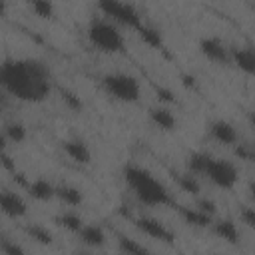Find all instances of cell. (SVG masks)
I'll return each mask as SVG.
<instances>
[{
    "label": "cell",
    "mask_w": 255,
    "mask_h": 255,
    "mask_svg": "<svg viewBox=\"0 0 255 255\" xmlns=\"http://www.w3.org/2000/svg\"><path fill=\"white\" fill-rule=\"evenodd\" d=\"M0 251H2V253H8V255H20V253H24L26 249H24L20 243H16L14 239H8V237H2V235H0Z\"/></svg>",
    "instance_id": "obj_27"
},
{
    "label": "cell",
    "mask_w": 255,
    "mask_h": 255,
    "mask_svg": "<svg viewBox=\"0 0 255 255\" xmlns=\"http://www.w3.org/2000/svg\"><path fill=\"white\" fill-rule=\"evenodd\" d=\"M195 207L201 209V211H205V213L211 215V217H215V213H217V205H215V201L209 199V197H199V199L195 201Z\"/></svg>",
    "instance_id": "obj_30"
},
{
    "label": "cell",
    "mask_w": 255,
    "mask_h": 255,
    "mask_svg": "<svg viewBox=\"0 0 255 255\" xmlns=\"http://www.w3.org/2000/svg\"><path fill=\"white\" fill-rule=\"evenodd\" d=\"M56 197L66 205V207H80L84 203V193L80 187L64 183V185H56Z\"/></svg>",
    "instance_id": "obj_18"
},
{
    "label": "cell",
    "mask_w": 255,
    "mask_h": 255,
    "mask_svg": "<svg viewBox=\"0 0 255 255\" xmlns=\"http://www.w3.org/2000/svg\"><path fill=\"white\" fill-rule=\"evenodd\" d=\"M207 133H209V137H211L215 143H219V145H223V147H233V145L239 141V131H237V128H235L229 120H223V118L213 120V122L209 124V128H207Z\"/></svg>",
    "instance_id": "obj_9"
},
{
    "label": "cell",
    "mask_w": 255,
    "mask_h": 255,
    "mask_svg": "<svg viewBox=\"0 0 255 255\" xmlns=\"http://www.w3.org/2000/svg\"><path fill=\"white\" fill-rule=\"evenodd\" d=\"M24 231H26V235H28L34 243H38V245H52V243H54V235H52V231H50L48 227L40 225V223L26 225Z\"/></svg>",
    "instance_id": "obj_21"
},
{
    "label": "cell",
    "mask_w": 255,
    "mask_h": 255,
    "mask_svg": "<svg viewBox=\"0 0 255 255\" xmlns=\"http://www.w3.org/2000/svg\"><path fill=\"white\" fill-rule=\"evenodd\" d=\"M106 96L120 104H137L141 100V84L135 76L126 72H110L100 80Z\"/></svg>",
    "instance_id": "obj_4"
},
{
    "label": "cell",
    "mask_w": 255,
    "mask_h": 255,
    "mask_svg": "<svg viewBox=\"0 0 255 255\" xmlns=\"http://www.w3.org/2000/svg\"><path fill=\"white\" fill-rule=\"evenodd\" d=\"M26 189H28V195L32 199H36V201H52V199H56V185L46 177L32 179L26 185Z\"/></svg>",
    "instance_id": "obj_17"
},
{
    "label": "cell",
    "mask_w": 255,
    "mask_h": 255,
    "mask_svg": "<svg viewBox=\"0 0 255 255\" xmlns=\"http://www.w3.org/2000/svg\"><path fill=\"white\" fill-rule=\"evenodd\" d=\"M122 177L131 191V195L145 207H167L173 205L175 199L167 185L159 181L147 167L137 165V163H126Z\"/></svg>",
    "instance_id": "obj_2"
},
{
    "label": "cell",
    "mask_w": 255,
    "mask_h": 255,
    "mask_svg": "<svg viewBox=\"0 0 255 255\" xmlns=\"http://www.w3.org/2000/svg\"><path fill=\"white\" fill-rule=\"evenodd\" d=\"M0 165L8 171H16V163L12 161V157L8 155V151H0Z\"/></svg>",
    "instance_id": "obj_31"
},
{
    "label": "cell",
    "mask_w": 255,
    "mask_h": 255,
    "mask_svg": "<svg viewBox=\"0 0 255 255\" xmlns=\"http://www.w3.org/2000/svg\"><path fill=\"white\" fill-rule=\"evenodd\" d=\"M173 207L177 209V213L181 215V219H183L187 225L197 227V229H205V227H209V223H211V219H213L211 215H207L205 211L197 209L195 205L189 207V205H177V203H173Z\"/></svg>",
    "instance_id": "obj_16"
},
{
    "label": "cell",
    "mask_w": 255,
    "mask_h": 255,
    "mask_svg": "<svg viewBox=\"0 0 255 255\" xmlns=\"http://www.w3.org/2000/svg\"><path fill=\"white\" fill-rule=\"evenodd\" d=\"M201 179H207L213 187L223 189V191H231L237 181H239V169L233 161L223 159V157H213L209 155V161L203 169Z\"/></svg>",
    "instance_id": "obj_6"
},
{
    "label": "cell",
    "mask_w": 255,
    "mask_h": 255,
    "mask_svg": "<svg viewBox=\"0 0 255 255\" xmlns=\"http://www.w3.org/2000/svg\"><path fill=\"white\" fill-rule=\"evenodd\" d=\"M0 211L10 219H22L28 213V203L14 189H0Z\"/></svg>",
    "instance_id": "obj_10"
},
{
    "label": "cell",
    "mask_w": 255,
    "mask_h": 255,
    "mask_svg": "<svg viewBox=\"0 0 255 255\" xmlns=\"http://www.w3.org/2000/svg\"><path fill=\"white\" fill-rule=\"evenodd\" d=\"M28 6L30 10L42 18V20H52L54 14H56V8H54V0H28Z\"/></svg>",
    "instance_id": "obj_25"
},
{
    "label": "cell",
    "mask_w": 255,
    "mask_h": 255,
    "mask_svg": "<svg viewBox=\"0 0 255 255\" xmlns=\"http://www.w3.org/2000/svg\"><path fill=\"white\" fill-rule=\"evenodd\" d=\"M175 181H177L179 189L185 191V193H189V195H199V191H201V181H199V177L193 175V173H189L187 169H185L183 173H175Z\"/></svg>",
    "instance_id": "obj_22"
},
{
    "label": "cell",
    "mask_w": 255,
    "mask_h": 255,
    "mask_svg": "<svg viewBox=\"0 0 255 255\" xmlns=\"http://www.w3.org/2000/svg\"><path fill=\"white\" fill-rule=\"evenodd\" d=\"M239 223H243V225L249 227V229L255 227V211H253V207L243 205V207L239 209Z\"/></svg>",
    "instance_id": "obj_29"
},
{
    "label": "cell",
    "mask_w": 255,
    "mask_h": 255,
    "mask_svg": "<svg viewBox=\"0 0 255 255\" xmlns=\"http://www.w3.org/2000/svg\"><path fill=\"white\" fill-rule=\"evenodd\" d=\"M88 40L90 44L102 52V54H122L124 48H126V40H124V34L120 32L118 24L110 22L108 18H92L90 24H88Z\"/></svg>",
    "instance_id": "obj_3"
},
{
    "label": "cell",
    "mask_w": 255,
    "mask_h": 255,
    "mask_svg": "<svg viewBox=\"0 0 255 255\" xmlns=\"http://www.w3.org/2000/svg\"><path fill=\"white\" fill-rule=\"evenodd\" d=\"M209 229L215 237H219L221 241L225 243H239V227L233 219H227V217H213L211 223H209Z\"/></svg>",
    "instance_id": "obj_13"
},
{
    "label": "cell",
    "mask_w": 255,
    "mask_h": 255,
    "mask_svg": "<svg viewBox=\"0 0 255 255\" xmlns=\"http://www.w3.org/2000/svg\"><path fill=\"white\" fill-rule=\"evenodd\" d=\"M2 133L8 139V143H16V145L24 143L26 137H28V129H26V126L22 122H8V124H4L2 126Z\"/></svg>",
    "instance_id": "obj_20"
},
{
    "label": "cell",
    "mask_w": 255,
    "mask_h": 255,
    "mask_svg": "<svg viewBox=\"0 0 255 255\" xmlns=\"http://www.w3.org/2000/svg\"><path fill=\"white\" fill-rule=\"evenodd\" d=\"M229 64H233L245 76H253V72H255V54L249 46L229 48Z\"/></svg>",
    "instance_id": "obj_15"
},
{
    "label": "cell",
    "mask_w": 255,
    "mask_h": 255,
    "mask_svg": "<svg viewBox=\"0 0 255 255\" xmlns=\"http://www.w3.org/2000/svg\"><path fill=\"white\" fill-rule=\"evenodd\" d=\"M0 151H8V139L4 137L2 131H0Z\"/></svg>",
    "instance_id": "obj_33"
},
{
    "label": "cell",
    "mask_w": 255,
    "mask_h": 255,
    "mask_svg": "<svg viewBox=\"0 0 255 255\" xmlns=\"http://www.w3.org/2000/svg\"><path fill=\"white\" fill-rule=\"evenodd\" d=\"M62 100H64V104H66L70 110H76V112L82 110V100H80V96H78L76 92L64 88V90H62Z\"/></svg>",
    "instance_id": "obj_28"
},
{
    "label": "cell",
    "mask_w": 255,
    "mask_h": 255,
    "mask_svg": "<svg viewBox=\"0 0 255 255\" xmlns=\"http://www.w3.org/2000/svg\"><path fill=\"white\" fill-rule=\"evenodd\" d=\"M207 161H209V153H205V151H193V153H189V155H187L185 169H187L189 173H193V175H197V177L201 179V175H203V169H205Z\"/></svg>",
    "instance_id": "obj_23"
},
{
    "label": "cell",
    "mask_w": 255,
    "mask_h": 255,
    "mask_svg": "<svg viewBox=\"0 0 255 255\" xmlns=\"http://www.w3.org/2000/svg\"><path fill=\"white\" fill-rule=\"evenodd\" d=\"M157 94L161 96V100H165V102H171L173 98H171V94L167 92V90H157Z\"/></svg>",
    "instance_id": "obj_34"
},
{
    "label": "cell",
    "mask_w": 255,
    "mask_h": 255,
    "mask_svg": "<svg viewBox=\"0 0 255 255\" xmlns=\"http://www.w3.org/2000/svg\"><path fill=\"white\" fill-rule=\"evenodd\" d=\"M0 88L26 104H40L52 92V72L36 58L0 60Z\"/></svg>",
    "instance_id": "obj_1"
},
{
    "label": "cell",
    "mask_w": 255,
    "mask_h": 255,
    "mask_svg": "<svg viewBox=\"0 0 255 255\" xmlns=\"http://www.w3.org/2000/svg\"><path fill=\"white\" fill-rule=\"evenodd\" d=\"M54 223L56 225H60V227H64L66 231H70V233H78L80 231V227L84 225V219H82V215L78 213V211H74L72 207L70 209H66V211H62V213H58L56 217H54Z\"/></svg>",
    "instance_id": "obj_19"
},
{
    "label": "cell",
    "mask_w": 255,
    "mask_h": 255,
    "mask_svg": "<svg viewBox=\"0 0 255 255\" xmlns=\"http://www.w3.org/2000/svg\"><path fill=\"white\" fill-rule=\"evenodd\" d=\"M199 52L215 66H229V48L217 36H205L199 40Z\"/></svg>",
    "instance_id": "obj_8"
},
{
    "label": "cell",
    "mask_w": 255,
    "mask_h": 255,
    "mask_svg": "<svg viewBox=\"0 0 255 255\" xmlns=\"http://www.w3.org/2000/svg\"><path fill=\"white\" fill-rule=\"evenodd\" d=\"M133 225L139 233H143L145 237L149 239H155L159 243H165V245H173L175 241V233L159 219L155 217H149V215H139L133 219Z\"/></svg>",
    "instance_id": "obj_7"
},
{
    "label": "cell",
    "mask_w": 255,
    "mask_h": 255,
    "mask_svg": "<svg viewBox=\"0 0 255 255\" xmlns=\"http://www.w3.org/2000/svg\"><path fill=\"white\" fill-rule=\"evenodd\" d=\"M149 122L159 129V131H175L177 129V118L167 106H153L147 110Z\"/></svg>",
    "instance_id": "obj_14"
},
{
    "label": "cell",
    "mask_w": 255,
    "mask_h": 255,
    "mask_svg": "<svg viewBox=\"0 0 255 255\" xmlns=\"http://www.w3.org/2000/svg\"><path fill=\"white\" fill-rule=\"evenodd\" d=\"M96 6L104 18L118 26H126L131 30H139L143 26V16L139 10L126 0H96Z\"/></svg>",
    "instance_id": "obj_5"
},
{
    "label": "cell",
    "mask_w": 255,
    "mask_h": 255,
    "mask_svg": "<svg viewBox=\"0 0 255 255\" xmlns=\"http://www.w3.org/2000/svg\"><path fill=\"white\" fill-rule=\"evenodd\" d=\"M118 251L122 253H133V255H139V253H149V249L139 243L137 239L133 237H128V235H118Z\"/></svg>",
    "instance_id": "obj_24"
},
{
    "label": "cell",
    "mask_w": 255,
    "mask_h": 255,
    "mask_svg": "<svg viewBox=\"0 0 255 255\" xmlns=\"http://www.w3.org/2000/svg\"><path fill=\"white\" fill-rule=\"evenodd\" d=\"M62 151H64L66 157L72 159L74 163H80V165L92 163V149H90V145H88L84 139H80V137L62 141Z\"/></svg>",
    "instance_id": "obj_11"
},
{
    "label": "cell",
    "mask_w": 255,
    "mask_h": 255,
    "mask_svg": "<svg viewBox=\"0 0 255 255\" xmlns=\"http://www.w3.org/2000/svg\"><path fill=\"white\" fill-rule=\"evenodd\" d=\"M8 14V0H0V18Z\"/></svg>",
    "instance_id": "obj_32"
},
{
    "label": "cell",
    "mask_w": 255,
    "mask_h": 255,
    "mask_svg": "<svg viewBox=\"0 0 255 255\" xmlns=\"http://www.w3.org/2000/svg\"><path fill=\"white\" fill-rule=\"evenodd\" d=\"M76 235H78L80 243L86 245V247H90V249H102V247L108 243L106 231H104V227L98 225V223H86V221H84V225L80 227V231H78Z\"/></svg>",
    "instance_id": "obj_12"
},
{
    "label": "cell",
    "mask_w": 255,
    "mask_h": 255,
    "mask_svg": "<svg viewBox=\"0 0 255 255\" xmlns=\"http://www.w3.org/2000/svg\"><path fill=\"white\" fill-rule=\"evenodd\" d=\"M137 32H139L141 40H143L147 46H151V48H161V46H163V38H161L159 30H155V28H151V26H145V24H143Z\"/></svg>",
    "instance_id": "obj_26"
}]
</instances>
